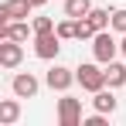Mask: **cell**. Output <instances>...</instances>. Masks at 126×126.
<instances>
[{"label":"cell","mask_w":126,"mask_h":126,"mask_svg":"<svg viewBox=\"0 0 126 126\" xmlns=\"http://www.w3.org/2000/svg\"><path fill=\"white\" fill-rule=\"evenodd\" d=\"M75 79H79V85L85 92H99V89H106V68H99L92 62H82L75 68Z\"/></svg>","instance_id":"6da1fadb"},{"label":"cell","mask_w":126,"mask_h":126,"mask_svg":"<svg viewBox=\"0 0 126 126\" xmlns=\"http://www.w3.org/2000/svg\"><path fill=\"white\" fill-rule=\"evenodd\" d=\"M92 55H95V62H99V65L116 62V55H119V41H116L109 31H99V34L92 38Z\"/></svg>","instance_id":"7a4b0ae2"},{"label":"cell","mask_w":126,"mask_h":126,"mask_svg":"<svg viewBox=\"0 0 126 126\" xmlns=\"http://www.w3.org/2000/svg\"><path fill=\"white\" fill-rule=\"evenodd\" d=\"M44 82H48V89H51V92H68V89H72V82H79V79H75V68L51 65V68H48V75H44Z\"/></svg>","instance_id":"3957f363"},{"label":"cell","mask_w":126,"mask_h":126,"mask_svg":"<svg viewBox=\"0 0 126 126\" xmlns=\"http://www.w3.org/2000/svg\"><path fill=\"white\" fill-rule=\"evenodd\" d=\"M58 51H62V38H58V31L34 34V55H38V58L51 62V58H58Z\"/></svg>","instance_id":"277c9868"},{"label":"cell","mask_w":126,"mask_h":126,"mask_svg":"<svg viewBox=\"0 0 126 126\" xmlns=\"http://www.w3.org/2000/svg\"><path fill=\"white\" fill-rule=\"evenodd\" d=\"M31 10H34L31 0H3V3H0V24H7V21H27Z\"/></svg>","instance_id":"5b68a950"},{"label":"cell","mask_w":126,"mask_h":126,"mask_svg":"<svg viewBox=\"0 0 126 126\" xmlns=\"http://www.w3.org/2000/svg\"><path fill=\"white\" fill-rule=\"evenodd\" d=\"M58 123L62 126H79L82 123V102L72 99V95L58 99Z\"/></svg>","instance_id":"8992f818"},{"label":"cell","mask_w":126,"mask_h":126,"mask_svg":"<svg viewBox=\"0 0 126 126\" xmlns=\"http://www.w3.org/2000/svg\"><path fill=\"white\" fill-rule=\"evenodd\" d=\"M21 62H24V41L3 38V44H0V65L3 68H17Z\"/></svg>","instance_id":"52a82bcc"},{"label":"cell","mask_w":126,"mask_h":126,"mask_svg":"<svg viewBox=\"0 0 126 126\" xmlns=\"http://www.w3.org/2000/svg\"><path fill=\"white\" fill-rule=\"evenodd\" d=\"M10 89H14V95H17V99H34V95H38V89H41V82H38L31 72H21V75H14Z\"/></svg>","instance_id":"ba28073f"},{"label":"cell","mask_w":126,"mask_h":126,"mask_svg":"<svg viewBox=\"0 0 126 126\" xmlns=\"http://www.w3.org/2000/svg\"><path fill=\"white\" fill-rule=\"evenodd\" d=\"M31 34H34V27H27V21H7V24H0V41H3V38L27 41Z\"/></svg>","instance_id":"9c48e42d"},{"label":"cell","mask_w":126,"mask_h":126,"mask_svg":"<svg viewBox=\"0 0 126 126\" xmlns=\"http://www.w3.org/2000/svg\"><path fill=\"white\" fill-rule=\"evenodd\" d=\"M92 106H95V112H116V95H112V89H99V92H92Z\"/></svg>","instance_id":"30bf717a"},{"label":"cell","mask_w":126,"mask_h":126,"mask_svg":"<svg viewBox=\"0 0 126 126\" xmlns=\"http://www.w3.org/2000/svg\"><path fill=\"white\" fill-rule=\"evenodd\" d=\"M21 119V102L17 99H3L0 102V126H14Z\"/></svg>","instance_id":"8fae6325"},{"label":"cell","mask_w":126,"mask_h":126,"mask_svg":"<svg viewBox=\"0 0 126 126\" xmlns=\"http://www.w3.org/2000/svg\"><path fill=\"white\" fill-rule=\"evenodd\" d=\"M106 85H109V89H123L126 85V65H119V62L106 65Z\"/></svg>","instance_id":"7c38bea8"},{"label":"cell","mask_w":126,"mask_h":126,"mask_svg":"<svg viewBox=\"0 0 126 126\" xmlns=\"http://www.w3.org/2000/svg\"><path fill=\"white\" fill-rule=\"evenodd\" d=\"M89 10H92V0H65V17H89Z\"/></svg>","instance_id":"4fadbf2b"},{"label":"cell","mask_w":126,"mask_h":126,"mask_svg":"<svg viewBox=\"0 0 126 126\" xmlns=\"http://www.w3.org/2000/svg\"><path fill=\"white\" fill-rule=\"evenodd\" d=\"M89 21H92L95 31H106V27H112V14L102 10V7H92V10H89Z\"/></svg>","instance_id":"5bb4252c"},{"label":"cell","mask_w":126,"mask_h":126,"mask_svg":"<svg viewBox=\"0 0 126 126\" xmlns=\"http://www.w3.org/2000/svg\"><path fill=\"white\" fill-rule=\"evenodd\" d=\"M55 31H58V38H62V41H72V38H79V21H75V17H65Z\"/></svg>","instance_id":"9a60e30c"},{"label":"cell","mask_w":126,"mask_h":126,"mask_svg":"<svg viewBox=\"0 0 126 126\" xmlns=\"http://www.w3.org/2000/svg\"><path fill=\"white\" fill-rule=\"evenodd\" d=\"M95 34H99V31L92 27V21H89V17H79V41H92Z\"/></svg>","instance_id":"2e32d148"},{"label":"cell","mask_w":126,"mask_h":126,"mask_svg":"<svg viewBox=\"0 0 126 126\" xmlns=\"http://www.w3.org/2000/svg\"><path fill=\"white\" fill-rule=\"evenodd\" d=\"M31 27H34V34H48V31H55L58 24L51 21V17H34V21H31Z\"/></svg>","instance_id":"e0dca14e"},{"label":"cell","mask_w":126,"mask_h":126,"mask_svg":"<svg viewBox=\"0 0 126 126\" xmlns=\"http://www.w3.org/2000/svg\"><path fill=\"white\" fill-rule=\"evenodd\" d=\"M112 31H119V34H126V7H119V10H112Z\"/></svg>","instance_id":"ac0fdd59"},{"label":"cell","mask_w":126,"mask_h":126,"mask_svg":"<svg viewBox=\"0 0 126 126\" xmlns=\"http://www.w3.org/2000/svg\"><path fill=\"white\" fill-rule=\"evenodd\" d=\"M82 126H106V112H95V116L82 119Z\"/></svg>","instance_id":"d6986e66"},{"label":"cell","mask_w":126,"mask_h":126,"mask_svg":"<svg viewBox=\"0 0 126 126\" xmlns=\"http://www.w3.org/2000/svg\"><path fill=\"white\" fill-rule=\"evenodd\" d=\"M119 55L126 58V34H123V41H119Z\"/></svg>","instance_id":"ffe728a7"},{"label":"cell","mask_w":126,"mask_h":126,"mask_svg":"<svg viewBox=\"0 0 126 126\" xmlns=\"http://www.w3.org/2000/svg\"><path fill=\"white\" fill-rule=\"evenodd\" d=\"M31 3H34V7H44V3H48V0H31Z\"/></svg>","instance_id":"44dd1931"}]
</instances>
